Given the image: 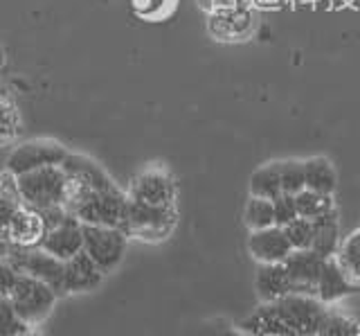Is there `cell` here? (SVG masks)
<instances>
[{
	"label": "cell",
	"mask_w": 360,
	"mask_h": 336,
	"mask_svg": "<svg viewBox=\"0 0 360 336\" xmlns=\"http://www.w3.org/2000/svg\"><path fill=\"white\" fill-rule=\"evenodd\" d=\"M63 167L70 174L68 210L82 223L122 228L129 212V194H124L112 178L86 156L70 154Z\"/></svg>",
	"instance_id": "cell-1"
},
{
	"label": "cell",
	"mask_w": 360,
	"mask_h": 336,
	"mask_svg": "<svg viewBox=\"0 0 360 336\" xmlns=\"http://www.w3.org/2000/svg\"><path fill=\"white\" fill-rule=\"evenodd\" d=\"M329 305L318 296L286 294L273 302H262L239 328L248 334L268 336H318L320 321Z\"/></svg>",
	"instance_id": "cell-2"
},
{
	"label": "cell",
	"mask_w": 360,
	"mask_h": 336,
	"mask_svg": "<svg viewBox=\"0 0 360 336\" xmlns=\"http://www.w3.org/2000/svg\"><path fill=\"white\" fill-rule=\"evenodd\" d=\"M16 185L22 204L34 210L65 206L68 192H70V174L63 165H50L16 176Z\"/></svg>",
	"instance_id": "cell-3"
},
{
	"label": "cell",
	"mask_w": 360,
	"mask_h": 336,
	"mask_svg": "<svg viewBox=\"0 0 360 336\" xmlns=\"http://www.w3.org/2000/svg\"><path fill=\"white\" fill-rule=\"evenodd\" d=\"M178 223L176 206H149L142 201H129L127 221L122 230L140 242H165Z\"/></svg>",
	"instance_id": "cell-4"
},
{
	"label": "cell",
	"mask_w": 360,
	"mask_h": 336,
	"mask_svg": "<svg viewBox=\"0 0 360 336\" xmlns=\"http://www.w3.org/2000/svg\"><path fill=\"white\" fill-rule=\"evenodd\" d=\"M7 298L14 302L20 318L25 321L30 328H37V325L50 318V313L56 307V300H59V294H56L52 287L41 282V280L32 278L27 273H20Z\"/></svg>",
	"instance_id": "cell-5"
},
{
	"label": "cell",
	"mask_w": 360,
	"mask_h": 336,
	"mask_svg": "<svg viewBox=\"0 0 360 336\" xmlns=\"http://www.w3.org/2000/svg\"><path fill=\"white\" fill-rule=\"evenodd\" d=\"M3 260H9L20 273H27L32 278L41 280L48 287H52L56 294H65V262L54 257L52 253L43 251L41 246L37 249H11V246H3Z\"/></svg>",
	"instance_id": "cell-6"
},
{
	"label": "cell",
	"mask_w": 360,
	"mask_h": 336,
	"mask_svg": "<svg viewBox=\"0 0 360 336\" xmlns=\"http://www.w3.org/2000/svg\"><path fill=\"white\" fill-rule=\"evenodd\" d=\"M129 235L117 226H90L84 223V251L106 275L122 264L127 255Z\"/></svg>",
	"instance_id": "cell-7"
},
{
	"label": "cell",
	"mask_w": 360,
	"mask_h": 336,
	"mask_svg": "<svg viewBox=\"0 0 360 336\" xmlns=\"http://www.w3.org/2000/svg\"><path fill=\"white\" fill-rule=\"evenodd\" d=\"M68 156H70V151L54 140H30L11 149L5 163V172L22 176L34 170H41V167L63 165L68 161Z\"/></svg>",
	"instance_id": "cell-8"
},
{
	"label": "cell",
	"mask_w": 360,
	"mask_h": 336,
	"mask_svg": "<svg viewBox=\"0 0 360 336\" xmlns=\"http://www.w3.org/2000/svg\"><path fill=\"white\" fill-rule=\"evenodd\" d=\"M129 199L149 206H176V181L162 167H146L133 178Z\"/></svg>",
	"instance_id": "cell-9"
},
{
	"label": "cell",
	"mask_w": 360,
	"mask_h": 336,
	"mask_svg": "<svg viewBox=\"0 0 360 336\" xmlns=\"http://www.w3.org/2000/svg\"><path fill=\"white\" fill-rule=\"evenodd\" d=\"M45 237V223L39 210L22 204L3 223V246L11 249H37Z\"/></svg>",
	"instance_id": "cell-10"
},
{
	"label": "cell",
	"mask_w": 360,
	"mask_h": 336,
	"mask_svg": "<svg viewBox=\"0 0 360 336\" xmlns=\"http://www.w3.org/2000/svg\"><path fill=\"white\" fill-rule=\"evenodd\" d=\"M324 262H326L324 257H320L313 249L292 251L288 255V260L284 262L286 273H288V282H290V294L315 296Z\"/></svg>",
	"instance_id": "cell-11"
},
{
	"label": "cell",
	"mask_w": 360,
	"mask_h": 336,
	"mask_svg": "<svg viewBox=\"0 0 360 336\" xmlns=\"http://www.w3.org/2000/svg\"><path fill=\"white\" fill-rule=\"evenodd\" d=\"M41 249L52 253L54 257H59L63 262L72 260L75 255L84 251V223L75 215H70L65 221H61L59 226H54L45 232Z\"/></svg>",
	"instance_id": "cell-12"
},
{
	"label": "cell",
	"mask_w": 360,
	"mask_h": 336,
	"mask_svg": "<svg viewBox=\"0 0 360 336\" xmlns=\"http://www.w3.org/2000/svg\"><path fill=\"white\" fill-rule=\"evenodd\" d=\"M248 251L257 264H279L286 262L292 253V246L281 226H270L264 230H252L248 239Z\"/></svg>",
	"instance_id": "cell-13"
},
{
	"label": "cell",
	"mask_w": 360,
	"mask_h": 336,
	"mask_svg": "<svg viewBox=\"0 0 360 336\" xmlns=\"http://www.w3.org/2000/svg\"><path fill=\"white\" fill-rule=\"evenodd\" d=\"M210 35L221 41H239L248 39L250 32L255 30V16L252 12L243 7H232V9H221V12H212L207 20Z\"/></svg>",
	"instance_id": "cell-14"
},
{
	"label": "cell",
	"mask_w": 360,
	"mask_h": 336,
	"mask_svg": "<svg viewBox=\"0 0 360 336\" xmlns=\"http://www.w3.org/2000/svg\"><path fill=\"white\" fill-rule=\"evenodd\" d=\"M360 289L358 282H354L352 275H349L345 268L340 266V262L335 257H329L322 266L320 273V282L318 289H315V296H318L324 305H335V302L345 300L347 296L356 294Z\"/></svg>",
	"instance_id": "cell-15"
},
{
	"label": "cell",
	"mask_w": 360,
	"mask_h": 336,
	"mask_svg": "<svg viewBox=\"0 0 360 336\" xmlns=\"http://www.w3.org/2000/svg\"><path fill=\"white\" fill-rule=\"evenodd\" d=\"M104 271L95 264V260L86 251L75 255L72 260L65 262V294H86V291H95L101 280H104Z\"/></svg>",
	"instance_id": "cell-16"
},
{
	"label": "cell",
	"mask_w": 360,
	"mask_h": 336,
	"mask_svg": "<svg viewBox=\"0 0 360 336\" xmlns=\"http://www.w3.org/2000/svg\"><path fill=\"white\" fill-rule=\"evenodd\" d=\"M255 289L262 302H273L290 294V282L284 262L279 264H259L255 273Z\"/></svg>",
	"instance_id": "cell-17"
},
{
	"label": "cell",
	"mask_w": 360,
	"mask_h": 336,
	"mask_svg": "<svg viewBox=\"0 0 360 336\" xmlns=\"http://www.w3.org/2000/svg\"><path fill=\"white\" fill-rule=\"evenodd\" d=\"M315 226V237L311 249L318 253L324 260L338 255V249L342 244V235H340V217H338V208L326 212V215L313 219Z\"/></svg>",
	"instance_id": "cell-18"
},
{
	"label": "cell",
	"mask_w": 360,
	"mask_h": 336,
	"mask_svg": "<svg viewBox=\"0 0 360 336\" xmlns=\"http://www.w3.org/2000/svg\"><path fill=\"white\" fill-rule=\"evenodd\" d=\"M307 167V187L320 194H335L338 189V172L333 163L326 156H313V158L304 161Z\"/></svg>",
	"instance_id": "cell-19"
},
{
	"label": "cell",
	"mask_w": 360,
	"mask_h": 336,
	"mask_svg": "<svg viewBox=\"0 0 360 336\" xmlns=\"http://www.w3.org/2000/svg\"><path fill=\"white\" fill-rule=\"evenodd\" d=\"M279 194H284L279 161L257 167V170L252 172V176H250V197H262V199L275 201Z\"/></svg>",
	"instance_id": "cell-20"
},
{
	"label": "cell",
	"mask_w": 360,
	"mask_h": 336,
	"mask_svg": "<svg viewBox=\"0 0 360 336\" xmlns=\"http://www.w3.org/2000/svg\"><path fill=\"white\" fill-rule=\"evenodd\" d=\"M318 336H360V318L329 305L320 321Z\"/></svg>",
	"instance_id": "cell-21"
},
{
	"label": "cell",
	"mask_w": 360,
	"mask_h": 336,
	"mask_svg": "<svg viewBox=\"0 0 360 336\" xmlns=\"http://www.w3.org/2000/svg\"><path fill=\"white\" fill-rule=\"evenodd\" d=\"M243 221L248 230H264L270 226H277V217H275V204L270 199L262 197H250L243 210Z\"/></svg>",
	"instance_id": "cell-22"
},
{
	"label": "cell",
	"mask_w": 360,
	"mask_h": 336,
	"mask_svg": "<svg viewBox=\"0 0 360 336\" xmlns=\"http://www.w3.org/2000/svg\"><path fill=\"white\" fill-rule=\"evenodd\" d=\"M335 260L340 262V266L349 275H352L354 282L360 285V226L342 237V244H340V249H338Z\"/></svg>",
	"instance_id": "cell-23"
},
{
	"label": "cell",
	"mask_w": 360,
	"mask_h": 336,
	"mask_svg": "<svg viewBox=\"0 0 360 336\" xmlns=\"http://www.w3.org/2000/svg\"><path fill=\"white\" fill-rule=\"evenodd\" d=\"M297 199V210H300V217H307V219H318L326 212L335 210V201L331 194H320V192H313V189L304 187L300 194H295Z\"/></svg>",
	"instance_id": "cell-24"
},
{
	"label": "cell",
	"mask_w": 360,
	"mask_h": 336,
	"mask_svg": "<svg viewBox=\"0 0 360 336\" xmlns=\"http://www.w3.org/2000/svg\"><path fill=\"white\" fill-rule=\"evenodd\" d=\"M284 232H286V237L292 246V251H307L313 246V237H315L313 219H307V217L292 219L290 223L284 226Z\"/></svg>",
	"instance_id": "cell-25"
},
{
	"label": "cell",
	"mask_w": 360,
	"mask_h": 336,
	"mask_svg": "<svg viewBox=\"0 0 360 336\" xmlns=\"http://www.w3.org/2000/svg\"><path fill=\"white\" fill-rule=\"evenodd\" d=\"M281 185L288 194H300L307 187V167L304 161H279Z\"/></svg>",
	"instance_id": "cell-26"
},
{
	"label": "cell",
	"mask_w": 360,
	"mask_h": 336,
	"mask_svg": "<svg viewBox=\"0 0 360 336\" xmlns=\"http://www.w3.org/2000/svg\"><path fill=\"white\" fill-rule=\"evenodd\" d=\"M0 307H3V336H20V334L34 330L20 318L14 302H11L7 296H3V300H0Z\"/></svg>",
	"instance_id": "cell-27"
},
{
	"label": "cell",
	"mask_w": 360,
	"mask_h": 336,
	"mask_svg": "<svg viewBox=\"0 0 360 336\" xmlns=\"http://www.w3.org/2000/svg\"><path fill=\"white\" fill-rule=\"evenodd\" d=\"M275 217H277V226H281L284 228L286 223H290L292 219H297L300 217V210H297V199H295V194H288V192H284V194H279L275 201Z\"/></svg>",
	"instance_id": "cell-28"
},
{
	"label": "cell",
	"mask_w": 360,
	"mask_h": 336,
	"mask_svg": "<svg viewBox=\"0 0 360 336\" xmlns=\"http://www.w3.org/2000/svg\"><path fill=\"white\" fill-rule=\"evenodd\" d=\"M14 127H18V118L14 120V104H11V99L5 95L3 97V138L5 140L11 138Z\"/></svg>",
	"instance_id": "cell-29"
},
{
	"label": "cell",
	"mask_w": 360,
	"mask_h": 336,
	"mask_svg": "<svg viewBox=\"0 0 360 336\" xmlns=\"http://www.w3.org/2000/svg\"><path fill=\"white\" fill-rule=\"evenodd\" d=\"M245 0H200V7H205L207 12H221V9L243 7Z\"/></svg>",
	"instance_id": "cell-30"
},
{
	"label": "cell",
	"mask_w": 360,
	"mask_h": 336,
	"mask_svg": "<svg viewBox=\"0 0 360 336\" xmlns=\"http://www.w3.org/2000/svg\"><path fill=\"white\" fill-rule=\"evenodd\" d=\"M200 336H248L241 328H228V325H217V328L205 330Z\"/></svg>",
	"instance_id": "cell-31"
},
{
	"label": "cell",
	"mask_w": 360,
	"mask_h": 336,
	"mask_svg": "<svg viewBox=\"0 0 360 336\" xmlns=\"http://www.w3.org/2000/svg\"><path fill=\"white\" fill-rule=\"evenodd\" d=\"M20 336H43V334L37 332V330H30V332H25V334H20Z\"/></svg>",
	"instance_id": "cell-32"
},
{
	"label": "cell",
	"mask_w": 360,
	"mask_h": 336,
	"mask_svg": "<svg viewBox=\"0 0 360 336\" xmlns=\"http://www.w3.org/2000/svg\"><path fill=\"white\" fill-rule=\"evenodd\" d=\"M248 336H268V334H248Z\"/></svg>",
	"instance_id": "cell-33"
}]
</instances>
